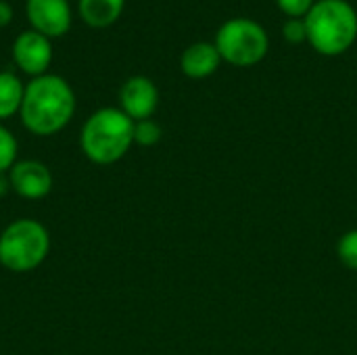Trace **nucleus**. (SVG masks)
Listing matches in <instances>:
<instances>
[{"mask_svg":"<svg viewBox=\"0 0 357 355\" xmlns=\"http://www.w3.org/2000/svg\"><path fill=\"white\" fill-rule=\"evenodd\" d=\"M222 56L211 42H195L190 44L180 59L182 73L190 80H205L218 71Z\"/></svg>","mask_w":357,"mask_h":355,"instance_id":"9d476101","label":"nucleus"},{"mask_svg":"<svg viewBox=\"0 0 357 355\" xmlns=\"http://www.w3.org/2000/svg\"><path fill=\"white\" fill-rule=\"evenodd\" d=\"M13 21V6L4 0H0V27H6Z\"/></svg>","mask_w":357,"mask_h":355,"instance_id":"a211bd4d","label":"nucleus"},{"mask_svg":"<svg viewBox=\"0 0 357 355\" xmlns=\"http://www.w3.org/2000/svg\"><path fill=\"white\" fill-rule=\"evenodd\" d=\"M282 36L287 42L291 44H303L307 42V27H305V19H289L282 25Z\"/></svg>","mask_w":357,"mask_h":355,"instance_id":"f3484780","label":"nucleus"},{"mask_svg":"<svg viewBox=\"0 0 357 355\" xmlns=\"http://www.w3.org/2000/svg\"><path fill=\"white\" fill-rule=\"evenodd\" d=\"M276 4L284 15H289V19H305L316 0H276Z\"/></svg>","mask_w":357,"mask_h":355,"instance_id":"dca6fc26","label":"nucleus"},{"mask_svg":"<svg viewBox=\"0 0 357 355\" xmlns=\"http://www.w3.org/2000/svg\"><path fill=\"white\" fill-rule=\"evenodd\" d=\"M10 190L27 201L44 199L52 190V174L48 165L38 159H17V163L8 169Z\"/></svg>","mask_w":357,"mask_h":355,"instance_id":"0eeeda50","label":"nucleus"},{"mask_svg":"<svg viewBox=\"0 0 357 355\" xmlns=\"http://www.w3.org/2000/svg\"><path fill=\"white\" fill-rule=\"evenodd\" d=\"M25 15L31 29L46 38H61L71 27V6L67 0H27Z\"/></svg>","mask_w":357,"mask_h":355,"instance_id":"6e6552de","label":"nucleus"},{"mask_svg":"<svg viewBox=\"0 0 357 355\" xmlns=\"http://www.w3.org/2000/svg\"><path fill=\"white\" fill-rule=\"evenodd\" d=\"M17 138L8 128L0 123V174H8V169L17 163Z\"/></svg>","mask_w":357,"mask_h":355,"instance_id":"ddd939ff","label":"nucleus"},{"mask_svg":"<svg viewBox=\"0 0 357 355\" xmlns=\"http://www.w3.org/2000/svg\"><path fill=\"white\" fill-rule=\"evenodd\" d=\"M75 113V94L69 82L54 73L31 77L25 86L19 109L21 123L36 136H52L61 132Z\"/></svg>","mask_w":357,"mask_h":355,"instance_id":"f257e3e1","label":"nucleus"},{"mask_svg":"<svg viewBox=\"0 0 357 355\" xmlns=\"http://www.w3.org/2000/svg\"><path fill=\"white\" fill-rule=\"evenodd\" d=\"M123 6L126 0H79V15L86 25L102 29L119 19Z\"/></svg>","mask_w":357,"mask_h":355,"instance_id":"9b49d317","label":"nucleus"},{"mask_svg":"<svg viewBox=\"0 0 357 355\" xmlns=\"http://www.w3.org/2000/svg\"><path fill=\"white\" fill-rule=\"evenodd\" d=\"M25 86L10 71H0V121L19 113Z\"/></svg>","mask_w":357,"mask_h":355,"instance_id":"f8f14e48","label":"nucleus"},{"mask_svg":"<svg viewBox=\"0 0 357 355\" xmlns=\"http://www.w3.org/2000/svg\"><path fill=\"white\" fill-rule=\"evenodd\" d=\"M337 255L349 270L357 272V228L341 236V241L337 245Z\"/></svg>","mask_w":357,"mask_h":355,"instance_id":"2eb2a0df","label":"nucleus"},{"mask_svg":"<svg viewBox=\"0 0 357 355\" xmlns=\"http://www.w3.org/2000/svg\"><path fill=\"white\" fill-rule=\"evenodd\" d=\"M307 42L324 56L347 52L357 40V13L347 0H320L305 15Z\"/></svg>","mask_w":357,"mask_h":355,"instance_id":"7ed1b4c3","label":"nucleus"},{"mask_svg":"<svg viewBox=\"0 0 357 355\" xmlns=\"http://www.w3.org/2000/svg\"><path fill=\"white\" fill-rule=\"evenodd\" d=\"M159 105V90L153 84V80L144 75H134L126 80V84L119 90V109L132 119L142 121L151 119Z\"/></svg>","mask_w":357,"mask_h":355,"instance_id":"1a4fd4ad","label":"nucleus"},{"mask_svg":"<svg viewBox=\"0 0 357 355\" xmlns=\"http://www.w3.org/2000/svg\"><path fill=\"white\" fill-rule=\"evenodd\" d=\"M213 44L222 61L234 67L257 65L259 61H264L270 46L266 29L257 21L245 17H236L222 23Z\"/></svg>","mask_w":357,"mask_h":355,"instance_id":"39448f33","label":"nucleus"},{"mask_svg":"<svg viewBox=\"0 0 357 355\" xmlns=\"http://www.w3.org/2000/svg\"><path fill=\"white\" fill-rule=\"evenodd\" d=\"M134 144V121L115 107L94 111L79 134L82 153L96 165H111L126 157Z\"/></svg>","mask_w":357,"mask_h":355,"instance_id":"f03ea898","label":"nucleus"},{"mask_svg":"<svg viewBox=\"0 0 357 355\" xmlns=\"http://www.w3.org/2000/svg\"><path fill=\"white\" fill-rule=\"evenodd\" d=\"M13 61L23 73H27L31 77L44 75L52 61L50 38H46L33 29L19 33L13 42Z\"/></svg>","mask_w":357,"mask_h":355,"instance_id":"423d86ee","label":"nucleus"},{"mask_svg":"<svg viewBox=\"0 0 357 355\" xmlns=\"http://www.w3.org/2000/svg\"><path fill=\"white\" fill-rule=\"evenodd\" d=\"M10 190V182H8V174H0V199H4Z\"/></svg>","mask_w":357,"mask_h":355,"instance_id":"6ab92c4d","label":"nucleus"},{"mask_svg":"<svg viewBox=\"0 0 357 355\" xmlns=\"http://www.w3.org/2000/svg\"><path fill=\"white\" fill-rule=\"evenodd\" d=\"M163 136L161 126L155 119H142L134 121V144L140 146H155Z\"/></svg>","mask_w":357,"mask_h":355,"instance_id":"4468645a","label":"nucleus"},{"mask_svg":"<svg viewBox=\"0 0 357 355\" xmlns=\"http://www.w3.org/2000/svg\"><path fill=\"white\" fill-rule=\"evenodd\" d=\"M48 253L50 232L38 220L19 218L0 232V264L8 272H31L44 264Z\"/></svg>","mask_w":357,"mask_h":355,"instance_id":"20e7f679","label":"nucleus"}]
</instances>
